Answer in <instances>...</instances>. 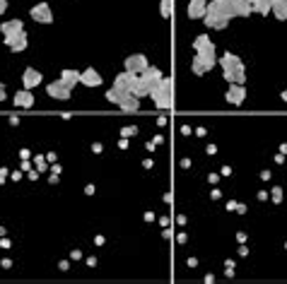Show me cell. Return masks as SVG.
<instances>
[{
    "mask_svg": "<svg viewBox=\"0 0 287 284\" xmlns=\"http://www.w3.org/2000/svg\"><path fill=\"white\" fill-rule=\"evenodd\" d=\"M273 200H275V202L282 200V191H280V188H275V191H273Z\"/></svg>",
    "mask_w": 287,
    "mask_h": 284,
    "instance_id": "cell-28",
    "label": "cell"
},
{
    "mask_svg": "<svg viewBox=\"0 0 287 284\" xmlns=\"http://www.w3.org/2000/svg\"><path fill=\"white\" fill-rule=\"evenodd\" d=\"M130 94H133V97H138V99H142V97H150V87L142 82V80H140V75H138V82L133 84Z\"/></svg>",
    "mask_w": 287,
    "mask_h": 284,
    "instance_id": "cell-23",
    "label": "cell"
},
{
    "mask_svg": "<svg viewBox=\"0 0 287 284\" xmlns=\"http://www.w3.org/2000/svg\"><path fill=\"white\" fill-rule=\"evenodd\" d=\"M128 97H130V92L121 89V87H116V84H113L111 89L106 92V99L111 101V104H116V106H121V104H123V99H128Z\"/></svg>",
    "mask_w": 287,
    "mask_h": 284,
    "instance_id": "cell-19",
    "label": "cell"
},
{
    "mask_svg": "<svg viewBox=\"0 0 287 284\" xmlns=\"http://www.w3.org/2000/svg\"><path fill=\"white\" fill-rule=\"evenodd\" d=\"M29 15H32V19L39 22V24H51V22H53V12H51V8H48V3H39V5H34V8L29 10Z\"/></svg>",
    "mask_w": 287,
    "mask_h": 284,
    "instance_id": "cell-6",
    "label": "cell"
},
{
    "mask_svg": "<svg viewBox=\"0 0 287 284\" xmlns=\"http://www.w3.org/2000/svg\"><path fill=\"white\" fill-rule=\"evenodd\" d=\"M3 236H5V229H3V227H0V238H3Z\"/></svg>",
    "mask_w": 287,
    "mask_h": 284,
    "instance_id": "cell-31",
    "label": "cell"
},
{
    "mask_svg": "<svg viewBox=\"0 0 287 284\" xmlns=\"http://www.w3.org/2000/svg\"><path fill=\"white\" fill-rule=\"evenodd\" d=\"M282 99H285V101H287V89H285V92H282Z\"/></svg>",
    "mask_w": 287,
    "mask_h": 284,
    "instance_id": "cell-32",
    "label": "cell"
},
{
    "mask_svg": "<svg viewBox=\"0 0 287 284\" xmlns=\"http://www.w3.org/2000/svg\"><path fill=\"white\" fill-rule=\"evenodd\" d=\"M148 55H142V53H133V55H128L126 58V70L128 73H135V75H140L145 68H148Z\"/></svg>",
    "mask_w": 287,
    "mask_h": 284,
    "instance_id": "cell-9",
    "label": "cell"
},
{
    "mask_svg": "<svg viewBox=\"0 0 287 284\" xmlns=\"http://www.w3.org/2000/svg\"><path fill=\"white\" fill-rule=\"evenodd\" d=\"M22 31H24V22L22 19H8V22L0 24L3 39H12V37H17V34H22Z\"/></svg>",
    "mask_w": 287,
    "mask_h": 284,
    "instance_id": "cell-10",
    "label": "cell"
},
{
    "mask_svg": "<svg viewBox=\"0 0 287 284\" xmlns=\"http://www.w3.org/2000/svg\"><path fill=\"white\" fill-rule=\"evenodd\" d=\"M229 15L224 12L222 8V0H210V5H208V10H205V17L203 22L208 24L210 29H224L227 24H229Z\"/></svg>",
    "mask_w": 287,
    "mask_h": 284,
    "instance_id": "cell-2",
    "label": "cell"
},
{
    "mask_svg": "<svg viewBox=\"0 0 287 284\" xmlns=\"http://www.w3.org/2000/svg\"><path fill=\"white\" fill-rule=\"evenodd\" d=\"M140 80L148 84L150 92H152V89H155V87H157V84L164 80V75H162V70H159V68H155V65H148V68L140 73Z\"/></svg>",
    "mask_w": 287,
    "mask_h": 284,
    "instance_id": "cell-7",
    "label": "cell"
},
{
    "mask_svg": "<svg viewBox=\"0 0 287 284\" xmlns=\"http://www.w3.org/2000/svg\"><path fill=\"white\" fill-rule=\"evenodd\" d=\"M253 12H259V15H268L270 10H273V3L270 0H249Z\"/></svg>",
    "mask_w": 287,
    "mask_h": 284,
    "instance_id": "cell-21",
    "label": "cell"
},
{
    "mask_svg": "<svg viewBox=\"0 0 287 284\" xmlns=\"http://www.w3.org/2000/svg\"><path fill=\"white\" fill-rule=\"evenodd\" d=\"M222 8L229 17H249L253 12L249 0H222Z\"/></svg>",
    "mask_w": 287,
    "mask_h": 284,
    "instance_id": "cell-4",
    "label": "cell"
},
{
    "mask_svg": "<svg viewBox=\"0 0 287 284\" xmlns=\"http://www.w3.org/2000/svg\"><path fill=\"white\" fill-rule=\"evenodd\" d=\"M171 10H174V0H162V3H159V12H162V17H169Z\"/></svg>",
    "mask_w": 287,
    "mask_h": 284,
    "instance_id": "cell-25",
    "label": "cell"
},
{
    "mask_svg": "<svg viewBox=\"0 0 287 284\" xmlns=\"http://www.w3.org/2000/svg\"><path fill=\"white\" fill-rule=\"evenodd\" d=\"M5 10H8V0H0V15H3Z\"/></svg>",
    "mask_w": 287,
    "mask_h": 284,
    "instance_id": "cell-30",
    "label": "cell"
},
{
    "mask_svg": "<svg viewBox=\"0 0 287 284\" xmlns=\"http://www.w3.org/2000/svg\"><path fill=\"white\" fill-rule=\"evenodd\" d=\"M80 82H82L84 87H99V84H102V75L97 73L94 68H87V70L80 73Z\"/></svg>",
    "mask_w": 287,
    "mask_h": 284,
    "instance_id": "cell-14",
    "label": "cell"
},
{
    "mask_svg": "<svg viewBox=\"0 0 287 284\" xmlns=\"http://www.w3.org/2000/svg\"><path fill=\"white\" fill-rule=\"evenodd\" d=\"M205 10H208V3H205V0H191V3H188V17L191 19H203Z\"/></svg>",
    "mask_w": 287,
    "mask_h": 284,
    "instance_id": "cell-16",
    "label": "cell"
},
{
    "mask_svg": "<svg viewBox=\"0 0 287 284\" xmlns=\"http://www.w3.org/2000/svg\"><path fill=\"white\" fill-rule=\"evenodd\" d=\"M150 99L155 101V106H159V109H171V104H174V82H171L169 77H164V80L150 92Z\"/></svg>",
    "mask_w": 287,
    "mask_h": 284,
    "instance_id": "cell-3",
    "label": "cell"
},
{
    "mask_svg": "<svg viewBox=\"0 0 287 284\" xmlns=\"http://www.w3.org/2000/svg\"><path fill=\"white\" fill-rule=\"evenodd\" d=\"M22 84H24V89H34L41 84V73H39L37 68H27L24 73H22Z\"/></svg>",
    "mask_w": 287,
    "mask_h": 284,
    "instance_id": "cell-12",
    "label": "cell"
},
{
    "mask_svg": "<svg viewBox=\"0 0 287 284\" xmlns=\"http://www.w3.org/2000/svg\"><path fill=\"white\" fill-rule=\"evenodd\" d=\"M135 82H138V75H135V73H128V70L119 73V75H116V80H113V84H116V87H121V89H126V92H130Z\"/></svg>",
    "mask_w": 287,
    "mask_h": 284,
    "instance_id": "cell-11",
    "label": "cell"
},
{
    "mask_svg": "<svg viewBox=\"0 0 287 284\" xmlns=\"http://www.w3.org/2000/svg\"><path fill=\"white\" fill-rule=\"evenodd\" d=\"M34 164H37L39 171H44V169H46V159H44V156H37V159H34Z\"/></svg>",
    "mask_w": 287,
    "mask_h": 284,
    "instance_id": "cell-27",
    "label": "cell"
},
{
    "mask_svg": "<svg viewBox=\"0 0 287 284\" xmlns=\"http://www.w3.org/2000/svg\"><path fill=\"white\" fill-rule=\"evenodd\" d=\"M46 94L51 97V99L65 101V99H70V87H68V84H63L61 80H56V82H48L46 84Z\"/></svg>",
    "mask_w": 287,
    "mask_h": 284,
    "instance_id": "cell-8",
    "label": "cell"
},
{
    "mask_svg": "<svg viewBox=\"0 0 287 284\" xmlns=\"http://www.w3.org/2000/svg\"><path fill=\"white\" fill-rule=\"evenodd\" d=\"M121 109H123V111H138V109H140V99H138V97H133V94H130L128 99H123V104H121Z\"/></svg>",
    "mask_w": 287,
    "mask_h": 284,
    "instance_id": "cell-24",
    "label": "cell"
},
{
    "mask_svg": "<svg viewBox=\"0 0 287 284\" xmlns=\"http://www.w3.org/2000/svg\"><path fill=\"white\" fill-rule=\"evenodd\" d=\"M12 104L19 106V109H32V106H34V94H32V89H22V92H17L15 97H12Z\"/></svg>",
    "mask_w": 287,
    "mask_h": 284,
    "instance_id": "cell-13",
    "label": "cell"
},
{
    "mask_svg": "<svg viewBox=\"0 0 287 284\" xmlns=\"http://www.w3.org/2000/svg\"><path fill=\"white\" fill-rule=\"evenodd\" d=\"M193 51L195 53H215V44L205 37V34H200V37H195V41H193Z\"/></svg>",
    "mask_w": 287,
    "mask_h": 284,
    "instance_id": "cell-17",
    "label": "cell"
},
{
    "mask_svg": "<svg viewBox=\"0 0 287 284\" xmlns=\"http://www.w3.org/2000/svg\"><path fill=\"white\" fill-rule=\"evenodd\" d=\"M3 41H5V44H8L10 48H12V51H15V53H19V51H24V48H27V31H22V34H17V37H12V39H3Z\"/></svg>",
    "mask_w": 287,
    "mask_h": 284,
    "instance_id": "cell-18",
    "label": "cell"
},
{
    "mask_svg": "<svg viewBox=\"0 0 287 284\" xmlns=\"http://www.w3.org/2000/svg\"><path fill=\"white\" fill-rule=\"evenodd\" d=\"M220 65H222V70H224V80L229 84L246 82V70H244V63L239 60V55H234L227 51V53L220 58Z\"/></svg>",
    "mask_w": 287,
    "mask_h": 284,
    "instance_id": "cell-1",
    "label": "cell"
},
{
    "mask_svg": "<svg viewBox=\"0 0 287 284\" xmlns=\"http://www.w3.org/2000/svg\"><path fill=\"white\" fill-rule=\"evenodd\" d=\"M227 101L229 104H234V106H239L241 101H244V97H246V89H244V84H229V89H227Z\"/></svg>",
    "mask_w": 287,
    "mask_h": 284,
    "instance_id": "cell-15",
    "label": "cell"
},
{
    "mask_svg": "<svg viewBox=\"0 0 287 284\" xmlns=\"http://www.w3.org/2000/svg\"><path fill=\"white\" fill-rule=\"evenodd\" d=\"M270 3H273V0H270Z\"/></svg>",
    "mask_w": 287,
    "mask_h": 284,
    "instance_id": "cell-33",
    "label": "cell"
},
{
    "mask_svg": "<svg viewBox=\"0 0 287 284\" xmlns=\"http://www.w3.org/2000/svg\"><path fill=\"white\" fill-rule=\"evenodd\" d=\"M135 133H138V130H135V128H130V125H128V128H123V130H121V135H123V138H126V140H128V138H133Z\"/></svg>",
    "mask_w": 287,
    "mask_h": 284,
    "instance_id": "cell-26",
    "label": "cell"
},
{
    "mask_svg": "<svg viewBox=\"0 0 287 284\" xmlns=\"http://www.w3.org/2000/svg\"><path fill=\"white\" fill-rule=\"evenodd\" d=\"M61 82L68 84V87L73 89L75 84L80 82V73H77V70H70V68H65L63 73H61Z\"/></svg>",
    "mask_w": 287,
    "mask_h": 284,
    "instance_id": "cell-20",
    "label": "cell"
},
{
    "mask_svg": "<svg viewBox=\"0 0 287 284\" xmlns=\"http://www.w3.org/2000/svg\"><path fill=\"white\" fill-rule=\"evenodd\" d=\"M8 99V92H5V84H0V101Z\"/></svg>",
    "mask_w": 287,
    "mask_h": 284,
    "instance_id": "cell-29",
    "label": "cell"
},
{
    "mask_svg": "<svg viewBox=\"0 0 287 284\" xmlns=\"http://www.w3.org/2000/svg\"><path fill=\"white\" fill-rule=\"evenodd\" d=\"M215 53H195L193 58H191V70H193L195 75H205L210 73L215 68Z\"/></svg>",
    "mask_w": 287,
    "mask_h": 284,
    "instance_id": "cell-5",
    "label": "cell"
},
{
    "mask_svg": "<svg viewBox=\"0 0 287 284\" xmlns=\"http://www.w3.org/2000/svg\"><path fill=\"white\" fill-rule=\"evenodd\" d=\"M270 12H275V17L285 22L287 19V0H273V10H270Z\"/></svg>",
    "mask_w": 287,
    "mask_h": 284,
    "instance_id": "cell-22",
    "label": "cell"
}]
</instances>
